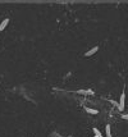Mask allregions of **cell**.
<instances>
[{
  "instance_id": "9",
  "label": "cell",
  "mask_w": 128,
  "mask_h": 137,
  "mask_svg": "<svg viewBox=\"0 0 128 137\" xmlns=\"http://www.w3.org/2000/svg\"><path fill=\"white\" fill-rule=\"evenodd\" d=\"M94 137H98V136H94Z\"/></svg>"
},
{
  "instance_id": "7",
  "label": "cell",
  "mask_w": 128,
  "mask_h": 137,
  "mask_svg": "<svg viewBox=\"0 0 128 137\" xmlns=\"http://www.w3.org/2000/svg\"><path fill=\"white\" fill-rule=\"evenodd\" d=\"M92 132H94V134L95 136H98V137H101L102 134H101V132L98 129V128H92Z\"/></svg>"
},
{
  "instance_id": "5",
  "label": "cell",
  "mask_w": 128,
  "mask_h": 137,
  "mask_svg": "<svg viewBox=\"0 0 128 137\" xmlns=\"http://www.w3.org/2000/svg\"><path fill=\"white\" fill-rule=\"evenodd\" d=\"M84 110H86L88 114H92V115H96L99 111L96 110V109H92V108H87V106H84Z\"/></svg>"
},
{
  "instance_id": "6",
  "label": "cell",
  "mask_w": 128,
  "mask_h": 137,
  "mask_svg": "<svg viewBox=\"0 0 128 137\" xmlns=\"http://www.w3.org/2000/svg\"><path fill=\"white\" fill-rule=\"evenodd\" d=\"M105 133H106V137H113L112 131H110V125H109V124H106V127H105Z\"/></svg>"
},
{
  "instance_id": "1",
  "label": "cell",
  "mask_w": 128,
  "mask_h": 137,
  "mask_svg": "<svg viewBox=\"0 0 128 137\" xmlns=\"http://www.w3.org/2000/svg\"><path fill=\"white\" fill-rule=\"evenodd\" d=\"M124 105H126V92L123 91V92L120 94V99L118 101V109L120 111H124Z\"/></svg>"
},
{
  "instance_id": "10",
  "label": "cell",
  "mask_w": 128,
  "mask_h": 137,
  "mask_svg": "<svg viewBox=\"0 0 128 137\" xmlns=\"http://www.w3.org/2000/svg\"><path fill=\"white\" fill-rule=\"evenodd\" d=\"M101 137H104V136H101Z\"/></svg>"
},
{
  "instance_id": "8",
  "label": "cell",
  "mask_w": 128,
  "mask_h": 137,
  "mask_svg": "<svg viewBox=\"0 0 128 137\" xmlns=\"http://www.w3.org/2000/svg\"><path fill=\"white\" fill-rule=\"evenodd\" d=\"M122 118L126 119V120H128V114H122Z\"/></svg>"
},
{
  "instance_id": "2",
  "label": "cell",
  "mask_w": 128,
  "mask_h": 137,
  "mask_svg": "<svg viewBox=\"0 0 128 137\" xmlns=\"http://www.w3.org/2000/svg\"><path fill=\"white\" fill-rule=\"evenodd\" d=\"M98 50H99V46H94L92 49H90L88 51H86V53H84V56H87V58H90V56H92L94 54H96V53H98Z\"/></svg>"
},
{
  "instance_id": "3",
  "label": "cell",
  "mask_w": 128,
  "mask_h": 137,
  "mask_svg": "<svg viewBox=\"0 0 128 137\" xmlns=\"http://www.w3.org/2000/svg\"><path fill=\"white\" fill-rule=\"evenodd\" d=\"M77 94H80V95H86V96H91V95H94V91H92V90H78Z\"/></svg>"
},
{
  "instance_id": "4",
  "label": "cell",
  "mask_w": 128,
  "mask_h": 137,
  "mask_svg": "<svg viewBox=\"0 0 128 137\" xmlns=\"http://www.w3.org/2000/svg\"><path fill=\"white\" fill-rule=\"evenodd\" d=\"M8 23H9V19H8V18H5V19L2 22V23H0V31H4V30H5V27L8 26Z\"/></svg>"
}]
</instances>
